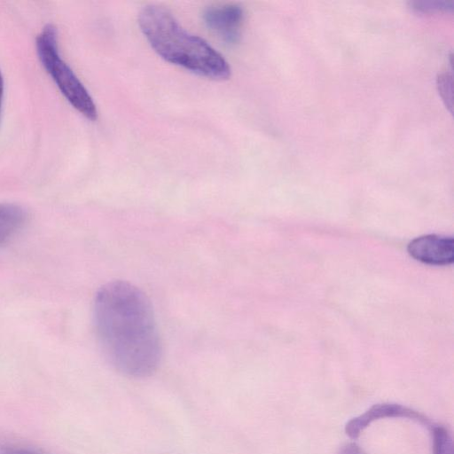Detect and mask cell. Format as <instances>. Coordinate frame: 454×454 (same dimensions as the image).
<instances>
[{"mask_svg":"<svg viewBox=\"0 0 454 454\" xmlns=\"http://www.w3.org/2000/svg\"><path fill=\"white\" fill-rule=\"evenodd\" d=\"M207 27L228 43L239 42L244 12L237 4H221L207 7L203 12Z\"/></svg>","mask_w":454,"mask_h":454,"instance_id":"4","label":"cell"},{"mask_svg":"<svg viewBox=\"0 0 454 454\" xmlns=\"http://www.w3.org/2000/svg\"><path fill=\"white\" fill-rule=\"evenodd\" d=\"M0 454H37L23 448L0 444Z\"/></svg>","mask_w":454,"mask_h":454,"instance_id":"10","label":"cell"},{"mask_svg":"<svg viewBox=\"0 0 454 454\" xmlns=\"http://www.w3.org/2000/svg\"><path fill=\"white\" fill-rule=\"evenodd\" d=\"M138 24L152 48L166 61L207 78L230 77L231 67L223 55L182 27L167 9L145 6L138 15Z\"/></svg>","mask_w":454,"mask_h":454,"instance_id":"2","label":"cell"},{"mask_svg":"<svg viewBox=\"0 0 454 454\" xmlns=\"http://www.w3.org/2000/svg\"><path fill=\"white\" fill-rule=\"evenodd\" d=\"M433 454H454L450 432L442 426H432Z\"/></svg>","mask_w":454,"mask_h":454,"instance_id":"8","label":"cell"},{"mask_svg":"<svg viewBox=\"0 0 454 454\" xmlns=\"http://www.w3.org/2000/svg\"><path fill=\"white\" fill-rule=\"evenodd\" d=\"M408 252L419 262L433 265H446L454 260V240L452 238L426 235L410 242Z\"/></svg>","mask_w":454,"mask_h":454,"instance_id":"6","label":"cell"},{"mask_svg":"<svg viewBox=\"0 0 454 454\" xmlns=\"http://www.w3.org/2000/svg\"><path fill=\"white\" fill-rule=\"evenodd\" d=\"M411 8L419 13H432L435 12H448L453 9L452 1H413Z\"/></svg>","mask_w":454,"mask_h":454,"instance_id":"9","label":"cell"},{"mask_svg":"<svg viewBox=\"0 0 454 454\" xmlns=\"http://www.w3.org/2000/svg\"><path fill=\"white\" fill-rule=\"evenodd\" d=\"M338 454H366L363 449L354 442L346 443L339 450Z\"/></svg>","mask_w":454,"mask_h":454,"instance_id":"11","label":"cell"},{"mask_svg":"<svg viewBox=\"0 0 454 454\" xmlns=\"http://www.w3.org/2000/svg\"><path fill=\"white\" fill-rule=\"evenodd\" d=\"M93 318L101 348L116 370L135 378L157 370L161 342L150 301L139 288L122 280L103 285Z\"/></svg>","mask_w":454,"mask_h":454,"instance_id":"1","label":"cell"},{"mask_svg":"<svg viewBox=\"0 0 454 454\" xmlns=\"http://www.w3.org/2000/svg\"><path fill=\"white\" fill-rule=\"evenodd\" d=\"M57 35L53 25L43 27L35 41L38 58L67 100L83 116L95 121L98 118L96 105L71 67L61 59Z\"/></svg>","mask_w":454,"mask_h":454,"instance_id":"3","label":"cell"},{"mask_svg":"<svg viewBox=\"0 0 454 454\" xmlns=\"http://www.w3.org/2000/svg\"><path fill=\"white\" fill-rule=\"evenodd\" d=\"M27 213L21 206L0 203V245L15 235L25 224Z\"/></svg>","mask_w":454,"mask_h":454,"instance_id":"7","label":"cell"},{"mask_svg":"<svg viewBox=\"0 0 454 454\" xmlns=\"http://www.w3.org/2000/svg\"><path fill=\"white\" fill-rule=\"evenodd\" d=\"M385 418H406L426 426L429 425L427 417L411 408L398 403H384L374 404L363 414L350 419L345 427V432L351 439H356L372 422Z\"/></svg>","mask_w":454,"mask_h":454,"instance_id":"5","label":"cell"},{"mask_svg":"<svg viewBox=\"0 0 454 454\" xmlns=\"http://www.w3.org/2000/svg\"><path fill=\"white\" fill-rule=\"evenodd\" d=\"M3 96H4V79L2 73L0 71V113H1V107H2V102H3Z\"/></svg>","mask_w":454,"mask_h":454,"instance_id":"12","label":"cell"}]
</instances>
